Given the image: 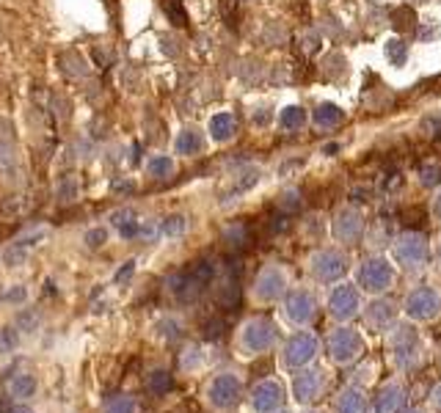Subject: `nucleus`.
<instances>
[{"label": "nucleus", "instance_id": "29", "mask_svg": "<svg viewBox=\"0 0 441 413\" xmlns=\"http://www.w3.org/2000/svg\"><path fill=\"white\" fill-rule=\"evenodd\" d=\"M149 171H152V177L166 179V177L174 174V160H171V157H154V160L149 163Z\"/></svg>", "mask_w": 441, "mask_h": 413}, {"label": "nucleus", "instance_id": "36", "mask_svg": "<svg viewBox=\"0 0 441 413\" xmlns=\"http://www.w3.org/2000/svg\"><path fill=\"white\" fill-rule=\"evenodd\" d=\"M428 411L441 413V380L431 389V394H428Z\"/></svg>", "mask_w": 441, "mask_h": 413}, {"label": "nucleus", "instance_id": "31", "mask_svg": "<svg viewBox=\"0 0 441 413\" xmlns=\"http://www.w3.org/2000/svg\"><path fill=\"white\" fill-rule=\"evenodd\" d=\"M157 331H160V334H163V339H168V342L182 337V325H179L177 320H171V317L160 320V323H157Z\"/></svg>", "mask_w": 441, "mask_h": 413}, {"label": "nucleus", "instance_id": "6", "mask_svg": "<svg viewBox=\"0 0 441 413\" xmlns=\"http://www.w3.org/2000/svg\"><path fill=\"white\" fill-rule=\"evenodd\" d=\"M290 400L298 408H314V403H320L326 394H328V386H331V375L326 366H303V369H295L290 372Z\"/></svg>", "mask_w": 441, "mask_h": 413}, {"label": "nucleus", "instance_id": "46", "mask_svg": "<svg viewBox=\"0 0 441 413\" xmlns=\"http://www.w3.org/2000/svg\"><path fill=\"white\" fill-rule=\"evenodd\" d=\"M436 265H439V270H441V240H439V245H436Z\"/></svg>", "mask_w": 441, "mask_h": 413}, {"label": "nucleus", "instance_id": "26", "mask_svg": "<svg viewBox=\"0 0 441 413\" xmlns=\"http://www.w3.org/2000/svg\"><path fill=\"white\" fill-rule=\"evenodd\" d=\"M202 149V136L196 130H185L182 136L177 138V152L179 154H196Z\"/></svg>", "mask_w": 441, "mask_h": 413}, {"label": "nucleus", "instance_id": "4", "mask_svg": "<svg viewBox=\"0 0 441 413\" xmlns=\"http://www.w3.org/2000/svg\"><path fill=\"white\" fill-rule=\"evenodd\" d=\"M369 344L362 328L351 323H337L323 339V353L334 366H353L367 355Z\"/></svg>", "mask_w": 441, "mask_h": 413}, {"label": "nucleus", "instance_id": "38", "mask_svg": "<svg viewBox=\"0 0 441 413\" xmlns=\"http://www.w3.org/2000/svg\"><path fill=\"white\" fill-rule=\"evenodd\" d=\"M28 298V289L25 286H11L6 295H3V300H8V303H22Z\"/></svg>", "mask_w": 441, "mask_h": 413}, {"label": "nucleus", "instance_id": "24", "mask_svg": "<svg viewBox=\"0 0 441 413\" xmlns=\"http://www.w3.org/2000/svg\"><path fill=\"white\" fill-rule=\"evenodd\" d=\"M136 411H138V403L130 394H116L105 405V413H136Z\"/></svg>", "mask_w": 441, "mask_h": 413}, {"label": "nucleus", "instance_id": "22", "mask_svg": "<svg viewBox=\"0 0 441 413\" xmlns=\"http://www.w3.org/2000/svg\"><path fill=\"white\" fill-rule=\"evenodd\" d=\"M339 122H342V111L337 105H331V102H326V105H320L314 111V124H320V127H334Z\"/></svg>", "mask_w": 441, "mask_h": 413}, {"label": "nucleus", "instance_id": "20", "mask_svg": "<svg viewBox=\"0 0 441 413\" xmlns=\"http://www.w3.org/2000/svg\"><path fill=\"white\" fill-rule=\"evenodd\" d=\"M8 394H11V397H22V400L33 397V394H36V378L28 375V372H17V375L8 380Z\"/></svg>", "mask_w": 441, "mask_h": 413}, {"label": "nucleus", "instance_id": "23", "mask_svg": "<svg viewBox=\"0 0 441 413\" xmlns=\"http://www.w3.org/2000/svg\"><path fill=\"white\" fill-rule=\"evenodd\" d=\"M56 199H58L61 204H72L74 199H77V179H74L72 174H67V177L58 179V185H56Z\"/></svg>", "mask_w": 441, "mask_h": 413}, {"label": "nucleus", "instance_id": "10", "mask_svg": "<svg viewBox=\"0 0 441 413\" xmlns=\"http://www.w3.org/2000/svg\"><path fill=\"white\" fill-rule=\"evenodd\" d=\"M394 284H397V268L386 257H367L364 262H359L356 286L362 292L378 298V295H386L389 289H394Z\"/></svg>", "mask_w": 441, "mask_h": 413}, {"label": "nucleus", "instance_id": "14", "mask_svg": "<svg viewBox=\"0 0 441 413\" xmlns=\"http://www.w3.org/2000/svg\"><path fill=\"white\" fill-rule=\"evenodd\" d=\"M392 254H394V265L397 268H403V270H419L431 259V245H428L425 234H419V232H403L392 243Z\"/></svg>", "mask_w": 441, "mask_h": 413}, {"label": "nucleus", "instance_id": "15", "mask_svg": "<svg viewBox=\"0 0 441 413\" xmlns=\"http://www.w3.org/2000/svg\"><path fill=\"white\" fill-rule=\"evenodd\" d=\"M411 391L403 378L383 380L372 394V413H403L408 408Z\"/></svg>", "mask_w": 441, "mask_h": 413}, {"label": "nucleus", "instance_id": "45", "mask_svg": "<svg viewBox=\"0 0 441 413\" xmlns=\"http://www.w3.org/2000/svg\"><path fill=\"white\" fill-rule=\"evenodd\" d=\"M403 413H431V411H425V408H411V405H408Z\"/></svg>", "mask_w": 441, "mask_h": 413}, {"label": "nucleus", "instance_id": "21", "mask_svg": "<svg viewBox=\"0 0 441 413\" xmlns=\"http://www.w3.org/2000/svg\"><path fill=\"white\" fill-rule=\"evenodd\" d=\"M210 133L216 140H229V138L237 133V122H234V116L232 113H218V116H213V122H210Z\"/></svg>", "mask_w": 441, "mask_h": 413}, {"label": "nucleus", "instance_id": "11", "mask_svg": "<svg viewBox=\"0 0 441 413\" xmlns=\"http://www.w3.org/2000/svg\"><path fill=\"white\" fill-rule=\"evenodd\" d=\"M351 270V259L342 248L337 245H326V248H317L312 257H309V273L314 281L320 284H339L345 281V275Z\"/></svg>", "mask_w": 441, "mask_h": 413}, {"label": "nucleus", "instance_id": "19", "mask_svg": "<svg viewBox=\"0 0 441 413\" xmlns=\"http://www.w3.org/2000/svg\"><path fill=\"white\" fill-rule=\"evenodd\" d=\"M45 234L42 232H33V234H25V237H19L17 243H11L6 251H3V262L8 265V268H17V265H22V259L28 257V251L42 240Z\"/></svg>", "mask_w": 441, "mask_h": 413}, {"label": "nucleus", "instance_id": "30", "mask_svg": "<svg viewBox=\"0 0 441 413\" xmlns=\"http://www.w3.org/2000/svg\"><path fill=\"white\" fill-rule=\"evenodd\" d=\"M163 8H166V14L171 17V22L174 25H188V14H185V8H182V3L179 0H163Z\"/></svg>", "mask_w": 441, "mask_h": 413}, {"label": "nucleus", "instance_id": "16", "mask_svg": "<svg viewBox=\"0 0 441 413\" xmlns=\"http://www.w3.org/2000/svg\"><path fill=\"white\" fill-rule=\"evenodd\" d=\"M331 234L339 245H356L364 234V215L356 206H345L331 220Z\"/></svg>", "mask_w": 441, "mask_h": 413}, {"label": "nucleus", "instance_id": "42", "mask_svg": "<svg viewBox=\"0 0 441 413\" xmlns=\"http://www.w3.org/2000/svg\"><path fill=\"white\" fill-rule=\"evenodd\" d=\"M113 191L125 193V191H133V185H130V182H122V179H116V182H113Z\"/></svg>", "mask_w": 441, "mask_h": 413}, {"label": "nucleus", "instance_id": "13", "mask_svg": "<svg viewBox=\"0 0 441 413\" xmlns=\"http://www.w3.org/2000/svg\"><path fill=\"white\" fill-rule=\"evenodd\" d=\"M290 273L282 268V265H265L257 278H254V284H251V298H254V303H259V306H271V303H282L284 300V295L290 292Z\"/></svg>", "mask_w": 441, "mask_h": 413}, {"label": "nucleus", "instance_id": "43", "mask_svg": "<svg viewBox=\"0 0 441 413\" xmlns=\"http://www.w3.org/2000/svg\"><path fill=\"white\" fill-rule=\"evenodd\" d=\"M11 411V400L8 397H0V413H8Z\"/></svg>", "mask_w": 441, "mask_h": 413}, {"label": "nucleus", "instance_id": "17", "mask_svg": "<svg viewBox=\"0 0 441 413\" xmlns=\"http://www.w3.org/2000/svg\"><path fill=\"white\" fill-rule=\"evenodd\" d=\"M400 309H397V303H392L389 298H383V295H378V298H372L369 303H364V309H362V317H364V325H367L369 331H378V334H386L397 320H400Z\"/></svg>", "mask_w": 441, "mask_h": 413}, {"label": "nucleus", "instance_id": "33", "mask_svg": "<svg viewBox=\"0 0 441 413\" xmlns=\"http://www.w3.org/2000/svg\"><path fill=\"white\" fill-rule=\"evenodd\" d=\"M17 344H19V334H17L14 328H0V353H3V355H6V353H14Z\"/></svg>", "mask_w": 441, "mask_h": 413}, {"label": "nucleus", "instance_id": "8", "mask_svg": "<svg viewBox=\"0 0 441 413\" xmlns=\"http://www.w3.org/2000/svg\"><path fill=\"white\" fill-rule=\"evenodd\" d=\"M317 311H320V298L309 286H293L282 300V320L293 331L309 328L317 320Z\"/></svg>", "mask_w": 441, "mask_h": 413}, {"label": "nucleus", "instance_id": "5", "mask_svg": "<svg viewBox=\"0 0 441 413\" xmlns=\"http://www.w3.org/2000/svg\"><path fill=\"white\" fill-rule=\"evenodd\" d=\"M320 355H323V339L309 328H298L279 344V366L284 372L312 366V364H317Z\"/></svg>", "mask_w": 441, "mask_h": 413}, {"label": "nucleus", "instance_id": "47", "mask_svg": "<svg viewBox=\"0 0 441 413\" xmlns=\"http://www.w3.org/2000/svg\"><path fill=\"white\" fill-rule=\"evenodd\" d=\"M298 413H326V411H317V408H300Z\"/></svg>", "mask_w": 441, "mask_h": 413}, {"label": "nucleus", "instance_id": "1", "mask_svg": "<svg viewBox=\"0 0 441 413\" xmlns=\"http://www.w3.org/2000/svg\"><path fill=\"white\" fill-rule=\"evenodd\" d=\"M383 342H386V358L397 375H411L428 361V342H425L419 325L406 317L397 320L383 334Z\"/></svg>", "mask_w": 441, "mask_h": 413}, {"label": "nucleus", "instance_id": "3", "mask_svg": "<svg viewBox=\"0 0 441 413\" xmlns=\"http://www.w3.org/2000/svg\"><path fill=\"white\" fill-rule=\"evenodd\" d=\"M246 378L237 369H218L205 383V403L216 413H232L246 403Z\"/></svg>", "mask_w": 441, "mask_h": 413}, {"label": "nucleus", "instance_id": "9", "mask_svg": "<svg viewBox=\"0 0 441 413\" xmlns=\"http://www.w3.org/2000/svg\"><path fill=\"white\" fill-rule=\"evenodd\" d=\"M287 403H290V386L276 375L257 380L246 394V405L251 413L282 411V408H287Z\"/></svg>", "mask_w": 441, "mask_h": 413}, {"label": "nucleus", "instance_id": "34", "mask_svg": "<svg viewBox=\"0 0 441 413\" xmlns=\"http://www.w3.org/2000/svg\"><path fill=\"white\" fill-rule=\"evenodd\" d=\"M17 325H19L25 334H33L36 325H39V314H36V311H19V314H17Z\"/></svg>", "mask_w": 441, "mask_h": 413}, {"label": "nucleus", "instance_id": "2", "mask_svg": "<svg viewBox=\"0 0 441 413\" xmlns=\"http://www.w3.org/2000/svg\"><path fill=\"white\" fill-rule=\"evenodd\" d=\"M282 344V331L271 317H248L240 323L237 337H234V347L243 358H262L273 350H279Z\"/></svg>", "mask_w": 441, "mask_h": 413}, {"label": "nucleus", "instance_id": "41", "mask_svg": "<svg viewBox=\"0 0 441 413\" xmlns=\"http://www.w3.org/2000/svg\"><path fill=\"white\" fill-rule=\"evenodd\" d=\"M431 212H433V218L441 223V191L436 193V199H433V209H431Z\"/></svg>", "mask_w": 441, "mask_h": 413}, {"label": "nucleus", "instance_id": "44", "mask_svg": "<svg viewBox=\"0 0 441 413\" xmlns=\"http://www.w3.org/2000/svg\"><path fill=\"white\" fill-rule=\"evenodd\" d=\"M8 413H31V408H28V405H11Z\"/></svg>", "mask_w": 441, "mask_h": 413}, {"label": "nucleus", "instance_id": "27", "mask_svg": "<svg viewBox=\"0 0 441 413\" xmlns=\"http://www.w3.org/2000/svg\"><path fill=\"white\" fill-rule=\"evenodd\" d=\"M149 391H154V394H168L171 391V386H174V380H171V375L168 372H163V369H157V372H152L147 380Z\"/></svg>", "mask_w": 441, "mask_h": 413}, {"label": "nucleus", "instance_id": "18", "mask_svg": "<svg viewBox=\"0 0 441 413\" xmlns=\"http://www.w3.org/2000/svg\"><path fill=\"white\" fill-rule=\"evenodd\" d=\"M331 413H372V397L364 386L348 383L342 386L334 400H331Z\"/></svg>", "mask_w": 441, "mask_h": 413}, {"label": "nucleus", "instance_id": "12", "mask_svg": "<svg viewBox=\"0 0 441 413\" xmlns=\"http://www.w3.org/2000/svg\"><path fill=\"white\" fill-rule=\"evenodd\" d=\"M362 295L364 292L356 284H351V281L334 284L331 292H328V300H326L328 317L334 323H353L362 314V309H364V298Z\"/></svg>", "mask_w": 441, "mask_h": 413}, {"label": "nucleus", "instance_id": "40", "mask_svg": "<svg viewBox=\"0 0 441 413\" xmlns=\"http://www.w3.org/2000/svg\"><path fill=\"white\" fill-rule=\"evenodd\" d=\"M439 174H441V168H428V171H422V182H425V185H436L441 179Z\"/></svg>", "mask_w": 441, "mask_h": 413}, {"label": "nucleus", "instance_id": "7", "mask_svg": "<svg viewBox=\"0 0 441 413\" xmlns=\"http://www.w3.org/2000/svg\"><path fill=\"white\" fill-rule=\"evenodd\" d=\"M403 317L417 323V325H428L436 323L441 317V289L433 284H417L414 289H408V295L403 298L400 306Z\"/></svg>", "mask_w": 441, "mask_h": 413}, {"label": "nucleus", "instance_id": "35", "mask_svg": "<svg viewBox=\"0 0 441 413\" xmlns=\"http://www.w3.org/2000/svg\"><path fill=\"white\" fill-rule=\"evenodd\" d=\"M105 240H108V232H105V229H91V232H86V245H88V248H99Z\"/></svg>", "mask_w": 441, "mask_h": 413}, {"label": "nucleus", "instance_id": "48", "mask_svg": "<svg viewBox=\"0 0 441 413\" xmlns=\"http://www.w3.org/2000/svg\"><path fill=\"white\" fill-rule=\"evenodd\" d=\"M273 413H293V411H287V408H282V411H273Z\"/></svg>", "mask_w": 441, "mask_h": 413}, {"label": "nucleus", "instance_id": "37", "mask_svg": "<svg viewBox=\"0 0 441 413\" xmlns=\"http://www.w3.org/2000/svg\"><path fill=\"white\" fill-rule=\"evenodd\" d=\"M386 53H389V58H392L394 64H403V61H406V47H403L400 42H389Z\"/></svg>", "mask_w": 441, "mask_h": 413}, {"label": "nucleus", "instance_id": "32", "mask_svg": "<svg viewBox=\"0 0 441 413\" xmlns=\"http://www.w3.org/2000/svg\"><path fill=\"white\" fill-rule=\"evenodd\" d=\"M303 122H306V113H303L300 108H287L284 116H282V124H284L287 130H300Z\"/></svg>", "mask_w": 441, "mask_h": 413}, {"label": "nucleus", "instance_id": "28", "mask_svg": "<svg viewBox=\"0 0 441 413\" xmlns=\"http://www.w3.org/2000/svg\"><path fill=\"white\" fill-rule=\"evenodd\" d=\"M202 364H205V353H202L199 347H188V350L179 355V366H182L185 372H196Z\"/></svg>", "mask_w": 441, "mask_h": 413}, {"label": "nucleus", "instance_id": "25", "mask_svg": "<svg viewBox=\"0 0 441 413\" xmlns=\"http://www.w3.org/2000/svg\"><path fill=\"white\" fill-rule=\"evenodd\" d=\"M160 232H163L166 237H182V234L188 232V218H185V215H171V218H166V220L160 223Z\"/></svg>", "mask_w": 441, "mask_h": 413}, {"label": "nucleus", "instance_id": "39", "mask_svg": "<svg viewBox=\"0 0 441 413\" xmlns=\"http://www.w3.org/2000/svg\"><path fill=\"white\" fill-rule=\"evenodd\" d=\"M133 270H136V262H125L119 270H116V275H113V281L116 284H122V281H127L130 275H133Z\"/></svg>", "mask_w": 441, "mask_h": 413}]
</instances>
